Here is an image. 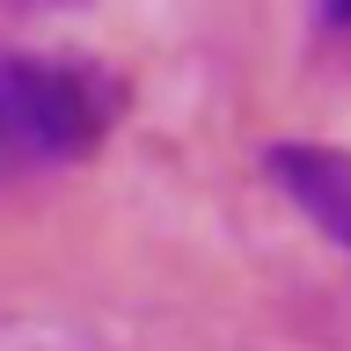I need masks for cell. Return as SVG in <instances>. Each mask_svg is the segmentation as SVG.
<instances>
[{
  "mask_svg": "<svg viewBox=\"0 0 351 351\" xmlns=\"http://www.w3.org/2000/svg\"><path fill=\"white\" fill-rule=\"evenodd\" d=\"M125 117V81L81 51L0 44V183L37 169H73Z\"/></svg>",
  "mask_w": 351,
  "mask_h": 351,
  "instance_id": "6da1fadb",
  "label": "cell"
},
{
  "mask_svg": "<svg viewBox=\"0 0 351 351\" xmlns=\"http://www.w3.org/2000/svg\"><path fill=\"white\" fill-rule=\"evenodd\" d=\"M322 22L329 29H351V0H322Z\"/></svg>",
  "mask_w": 351,
  "mask_h": 351,
  "instance_id": "3957f363",
  "label": "cell"
},
{
  "mask_svg": "<svg viewBox=\"0 0 351 351\" xmlns=\"http://www.w3.org/2000/svg\"><path fill=\"white\" fill-rule=\"evenodd\" d=\"M263 176L278 183L285 205H300V213L351 256V154L344 147H322V139H271V147H263Z\"/></svg>",
  "mask_w": 351,
  "mask_h": 351,
  "instance_id": "7a4b0ae2",
  "label": "cell"
}]
</instances>
